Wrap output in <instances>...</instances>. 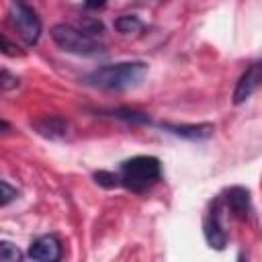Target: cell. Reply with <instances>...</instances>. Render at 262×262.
I'll return each instance as SVG.
<instances>
[{
  "label": "cell",
  "mask_w": 262,
  "mask_h": 262,
  "mask_svg": "<svg viewBox=\"0 0 262 262\" xmlns=\"http://www.w3.org/2000/svg\"><path fill=\"white\" fill-rule=\"evenodd\" d=\"M147 76V63L143 61H119L100 66L86 76V82L102 90H129L143 82Z\"/></svg>",
  "instance_id": "obj_1"
},
{
  "label": "cell",
  "mask_w": 262,
  "mask_h": 262,
  "mask_svg": "<svg viewBox=\"0 0 262 262\" xmlns=\"http://www.w3.org/2000/svg\"><path fill=\"white\" fill-rule=\"evenodd\" d=\"M162 178V164L154 156H135L125 160L119 170V182L133 192L147 190Z\"/></svg>",
  "instance_id": "obj_2"
},
{
  "label": "cell",
  "mask_w": 262,
  "mask_h": 262,
  "mask_svg": "<svg viewBox=\"0 0 262 262\" xmlns=\"http://www.w3.org/2000/svg\"><path fill=\"white\" fill-rule=\"evenodd\" d=\"M51 39L59 49L74 53V55L90 57V55H100L104 51L102 43H98L92 35H88L72 25H55L51 29Z\"/></svg>",
  "instance_id": "obj_3"
},
{
  "label": "cell",
  "mask_w": 262,
  "mask_h": 262,
  "mask_svg": "<svg viewBox=\"0 0 262 262\" xmlns=\"http://www.w3.org/2000/svg\"><path fill=\"white\" fill-rule=\"evenodd\" d=\"M10 20L12 25L16 27L20 39L27 43V45H35L41 37V20L39 16L25 4H12L10 8Z\"/></svg>",
  "instance_id": "obj_4"
},
{
  "label": "cell",
  "mask_w": 262,
  "mask_h": 262,
  "mask_svg": "<svg viewBox=\"0 0 262 262\" xmlns=\"http://www.w3.org/2000/svg\"><path fill=\"white\" fill-rule=\"evenodd\" d=\"M223 209H225L223 196H217L205 219V237H207V244L215 250H223L227 244V233L223 227Z\"/></svg>",
  "instance_id": "obj_5"
},
{
  "label": "cell",
  "mask_w": 262,
  "mask_h": 262,
  "mask_svg": "<svg viewBox=\"0 0 262 262\" xmlns=\"http://www.w3.org/2000/svg\"><path fill=\"white\" fill-rule=\"evenodd\" d=\"M262 82V63L260 61H254L239 78L237 86H235V92H233V104H242L246 102L260 86Z\"/></svg>",
  "instance_id": "obj_6"
},
{
  "label": "cell",
  "mask_w": 262,
  "mask_h": 262,
  "mask_svg": "<svg viewBox=\"0 0 262 262\" xmlns=\"http://www.w3.org/2000/svg\"><path fill=\"white\" fill-rule=\"evenodd\" d=\"M29 258L41 262H55L61 258V244L55 235H41L29 248Z\"/></svg>",
  "instance_id": "obj_7"
},
{
  "label": "cell",
  "mask_w": 262,
  "mask_h": 262,
  "mask_svg": "<svg viewBox=\"0 0 262 262\" xmlns=\"http://www.w3.org/2000/svg\"><path fill=\"white\" fill-rule=\"evenodd\" d=\"M223 203L237 219H246L250 215V190L244 186H231L223 196Z\"/></svg>",
  "instance_id": "obj_8"
},
{
  "label": "cell",
  "mask_w": 262,
  "mask_h": 262,
  "mask_svg": "<svg viewBox=\"0 0 262 262\" xmlns=\"http://www.w3.org/2000/svg\"><path fill=\"white\" fill-rule=\"evenodd\" d=\"M33 127L37 129V133H41L43 137H49V139H57L68 133V121H63L61 117H43V119L35 121Z\"/></svg>",
  "instance_id": "obj_9"
},
{
  "label": "cell",
  "mask_w": 262,
  "mask_h": 262,
  "mask_svg": "<svg viewBox=\"0 0 262 262\" xmlns=\"http://www.w3.org/2000/svg\"><path fill=\"white\" fill-rule=\"evenodd\" d=\"M168 131L174 135L186 137V139H207L213 135L215 127L211 123H199V125H166Z\"/></svg>",
  "instance_id": "obj_10"
},
{
  "label": "cell",
  "mask_w": 262,
  "mask_h": 262,
  "mask_svg": "<svg viewBox=\"0 0 262 262\" xmlns=\"http://www.w3.org/2000/svg\"><path fill=\"white\" fill-rule=\"evenodd\" d=\"M143 25H141V20L137 18V16H133V14H123V16H119L117 20H115V29L119 31V33H135V31H139Z\"/></svg>",
  "instance_id": "obj_11"
},
{
  "label": "cell",
  "mask_w": 262,
  "mask_h": 262,
  "mask_svg": "<svg viewBox=\"0 0 262 262\" xmlns=\"http://www.w3.org/2000/svg\"><path fill=\"white\" fill-rule=\"evenodd\" d=\"M20 250L12 244V242H6V239H0V262H16L20 260Z\"/></svg>",
  "instance_id": "obj_12"
},
{
  "label": "cell",
  "mask_w": 262,
  "mask_h": 262,
  "mask_svg": "<svg viewBox=\"0 0 262 262\" xmlns=\"http://www.w3.org/2000/svg\"><path fill=\"white\" fill-rule=\"evenodd\" d=\"M14 199H16V188H14V186H10L8 182L0 180V207H4V205H8V203H12Z\"/></svg>",
  "instance_id": "obj_13"
},
{
  "label": "cell",
  "mask_w": 262,
  "mask_h": 262,
  "mask_svg": "<svg viewBox=\"0 0 262 262\" xmlns=\"http://www.w3.org/2000/svg\"><path fill=\"white\" fill-rule=\"evenodd\" d=\"M94 178H96V182L98 184H102V186H117V184H121L119 182V174H113V172H104V170H100V172H96L94 174Z\"/></svg>",
  "instance_id": "obj_14"
},
{
  "label": "cell",
  "mask_w": 262,
  "mask_h": 262,
  "mask_svg": "<svg viewBox=\"0 0 262 262\" xmlns=\"http://www.w3.org/2000/svg\"><path fill=\"white\" fill-rule=\"evenodd\" d=\"M18 86V78L8 70H0V90H12Z\"/></svg>",
  "instance_id": "obj_15"
},
{
  "label": "cell",
  "mask_w": 262,
  "mask_h": 262,
  "mask_svg": "<svg viewBox=\"0 0 262 262\" xmlns=\"http://www.w3.org/2000/svg\"><path fill=\"white\" fill-rule=\"evenodd\" d=\"M0 53H4V55H8V57H16V55H20L18 47H16L6 35H2V33H0Z\"/></svg>",
  "instance_id": "obj_16"
},
{
  "label": "cell",
  "mask_w": 262,
  "mask_h": 262,
  "mask_svg": "<svg viewBox=\"0 0 262 262\" xmlns=\"http://www.w3.org/2000/svg\"><path fill=\"white\" fill-rule=\"evenodd\" d=\"M106 4V0H84V6L88 8V10H98V8H102Z\"/></svg>",
  "instance_id": "obj_17"
},
{
  "label": "cell",
  "mask_w": 262,
  "mask_h": 262,
  "mask_svg": "<svg viewBox=\"0 0 262 262\" xmlns=\"http://www.w3.org/2000/svg\"><path fill=\"white\" fill-rule=\"evenodd\" d=\"M0 129H8V123H4V121H0Z\"/></svg>",
  "instance_id": "obj_18"
}]
</instances>
